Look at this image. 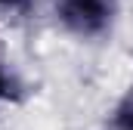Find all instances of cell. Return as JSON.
<instances>
[{
	"mask_svg": "<svg viewBox=\"0 0 133 130\" xmlns=\"http://www.w3.org/2000/svg\"><path fill=\"white\" fill-rule=\"evenodd\" d=\"M118 0H53V19L59 31L81 43H96L108 37L118 25Z\"/></svg>",
	"mask_w": 133,
	"mask_h": 130,
	"instance_id": "6da1fadb",
	"label": "cell"
},
{
	"mask_svg": "<svg viewBox=\"0 0 133 130\" xmlns=\"http://www.w3.org/2000/svg\"><path fill=\"white\" fill-rule=\"evenodd\" d=\"M108 130H133V84H127L108 108Z\"/></svg>",
	"mask_w": 133,
	"mask_h": 130,
	"instance_id": "7a4b0ae2",
	"label": "cell"
},
{
	"mask_svg": "<svg viewBox=\"0 0 133 130\" xmlns=\"http://www.w3.org/2000/svg\"><path fill=\"white\" fill-rule=\"evenodd\" d=\"M19 81H16V74H12V68L0 59V108L3 105H9V102H16L19 99Z\"/></svg>",
	"mask_w": 133,
	"mask_h": 130,
	"instance_id": "3957f363",
	"label": "cell"
},
{
	"mask_svg": "<svg viewBox=\"0 0 133 130\" xmlns=\"http://www.w3.org/2000/svg\"><path fill=\"white\" fill-rule=\"evenodd\" d=\"M31 6V0H0V16H19Z\"/></svg>",
	"mask_w": 133,
	"mask_h": 130,
	"instance_id": "277c9868",
	"label": "cell"
}]
</instances>
